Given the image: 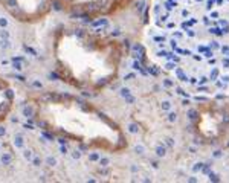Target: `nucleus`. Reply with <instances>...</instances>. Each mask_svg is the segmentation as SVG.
Returning a JSON list of instances; mask_svg holds the SVG:
<instances>
[{
  "label": "nucleus",
  "instance_id": "obj_1",
  "mask_svg": "<svg viewBox=\"0 0 229 183\" xmlns=\"http://www.w3.org/2000/svg\"><path fill=\"white\" fill-rule=\"evenodd\" d=\"M145 44L192 93H229V0H154Z\"/></svg>",
  "mask_w": 229,
  "mask_h": 183
}]
</instances>
